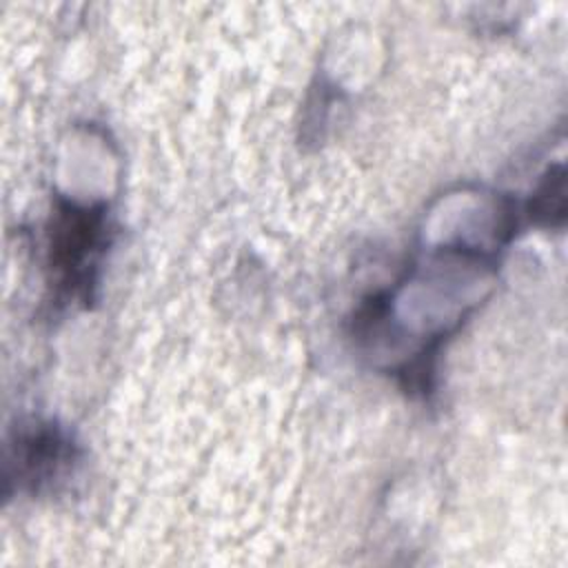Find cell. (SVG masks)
I'll return each mask as SVG.
<instances>
[{
	"label": "cell",
	"mask_w": 568,
	"mask_h": 568,
	"mask_svg": "<svg viewBox=\"0 0 568 568\" xmlns=\"http://www.w3.org/2000/svg\"><path fill=\"white\" fill-rule=\"evenodd\" d=\"M104 246L102 206H62L51 231V264L60 284L75 297L87 300Z\"/></svg>",
	"instance_id": "obj_1"
},
{
	"label": "cell",
	"mask_w": 568,
	"mask_h": 568,
	"mask_svg": "<svg viewBox=\"0 0 568 568\" xmlns=\"http://www.w3.org/2000/svg\"><path fill=\"white\" fill-rule=\"evenodd\" d=\"M73 459L71 442L55 428H36L18 442V477L22 484L38 486L58 477L60 470Z\"/></svg>",
	"instance_id": "obj_2"
}]
</instances>
